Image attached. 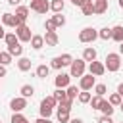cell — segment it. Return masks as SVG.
Segmentation results:
<instances>
[{
  "mask_svg": "<svg viewBox=\"0 0 123 123\" xmlns=\"http://www.w3.org/2000/svg\"><path fill=\"white\" fill-rule=\"evenodd\" d=\"M6 37V31H4V25H0V38Z\"/></svg>",
  "mask_w": 123,
  "mask_h": 123,
  "instance_id": "7dc6e473",
  "label": "cell"
},
{
  "mask_svg": "<svg viewBox=\"0 0 123 123\" xmlns=\"http://www.w3.org/2000/svg\"><path fill=\"white\" fill-rule=\"evenodd\" d=\"M119 8H123V0H119Z\"/></svg>",
  "mask_w": 123,
  "mask_h": 123,
  "instance_id": "f907efd6",
  "label": "cell"
},
{
  "mask_svg": "<svg viewBox=\"0 0 123 123\" xmlns=\"http://www.w3.org/2000/svg\"><path fill=\"white\" fill-rule=\"evenodd\" d=\"M52 19H54V23H56V27H63V25H65V17H63L62 13H56V15L52 17Z\"/></svg>",
  "mask_w": 123,
  "mask_h": 123,
  "instance_id": "e575fe53",
  "label": "cell"
},
{
  "mask_svg": "<svg viewBox=\"0 0 123 123\" xmlns=\"http://www.w3.org/2000/svg\"><path fill=\"white\" fill-rule=\"evenodd\" d=\"M65 92H67V98H71V100H75V98L79 96V90H77V86H73V85H69Z\"/></svg>",
  "mask_w": 123,
  "mask_h": 123,
  "instance_id": "d6a6232c",
  "label": "cell"
},
{
  "mask_svg": "<svg viewBox=\"0 0 123 123\" xmlns=\"http://www.w3.org/2000/svg\"><path fill=\"white\" fill-rule=\"evenodd\" d=\"M96 38H98V31L92 29V27H85V29H81V33H79V40L85 42V44L94 42Z\"/></svg>",
  "mask_w": 123,
  "mask_h": 123,
  "instance_id": "7a4b0ae2",
  "label": "cell"
},
{
  "mask_svg": "<svg viewBox=\"0 0 123 123\" xmlns=\"http://www.w3.org/2000/svg\"><path fill=\"white\" fill-rule=\"evenodd\" d=\"M44 44H46V42H44V37H42V35H33V38H31V46H33L35 50H40Z\"/></svg>",
  "mask_w": 123,
  "mask_h": 123,
  "instance_id": "4fadbf2b",
  "label": "cell"
},
{
  "mask_svg": "<svg viewBox=\"0 0 123 123\" xmlns=\"http://www.w3.org/2000/svg\"><path fill=\"white\" fill-rule=\"evenodd\" d=\"M111 106H121V102H123V96L119 94V92H113L111 96H110V100H108Z\"/></svg>",
  "mask_w": 123,
  "mask_h": 123,
  "instance_id": "4dcf8cb0",
  "label": "cell"
},
{
  "mask_svg": "<svg viewBox=\"0 0 123 123\" xmlns=\"http://www.w3.org/2000/svg\"><path fill=\"white\" fill-rule=\"evenodd\" d=\"M69 110H62V108H58V121L60 123H69Z\"/></svg>",
  "mask_w": 123,
  "mask_h": 123,
  "instance_id": "44dd1931",
  "label": "cell"
},
{
  "mask_svg": "<svg viewBox=\"0 0 123 123\" xmlns=\"http://www.w3.org/2000/svg\"><path fill=\"white\" fill-rule=\"evenodd\" d=\"M48 73H50V67H48V65H44V63H42V65H38V67H37V77H38V79H46V77H48Z\"/></svg>",
  "mask_w": 123,
  "mask_h": 123,
  "instance_id": "7402d4cb",
  "label": "cell"
},
{
  "mask_svg": "<svg viewBox=\"0 0 123 123\" xmlns=\"http://www.w3.org/2000/svg\"><path fill=\"white\" fill-rule=\"evenodd\" d=\"M4 40H6V44H8V46H13V44H17V42H19V38H17V35H15V33H6Z\"/></svg>",
  "mask_w": 123,
  "mask_h": 123,
  "instance_id": "d4e9b609",
  "label": "cell"
},
{
  "mask_svg": "<svg viewBox=\"0 0 123 123\" xmlns=\"http://www.w3.org/2000/svg\"><path fill=\"white\" fill-rule=\"evenodd\" d=\"M44 27H46V31H56V23H54V19H46Z\"/></svg>",
  "mask_w": 123,
  "mask_h": 123,
  "instance_id": "ab89813d",
  "label": "cell"
},
{
  "mask_svg": "<svg viewBox=\"0 0 123 123\" xmlns=\"http://www.w3.org/2000/svg\"><path fill=\"white\" fill-rule=\"evenodd\" d=\"M50 67H54V69H62L63 67V63H62V60H60V56H56L54 60H52V65Z\"/></svg>",
  "mask_w": 123,
  "mask_h": 123,
  "instance_id": "f35d334b",
  "label": "cell"
},
{
  "mask_svg": "<svg viewBox=\"0 0 123 123\" xmlns=\"http://www.w3.org/2000/svg\"><path fill=\"white\" fill-rule=\"evenodd\" d=\"M60 60H62L63 67H65V65H71V63H73V56H71V54H62V56H60Z\"/></svg>",
  "mask_w": 123,
  "mask_h": 123,
  "instance_id": "d590c367",
  "label": "cell"
},
{
  "mask_svg": "<svg viewBox=\"0 0 123 123\" xmlns=\"http://www.w3.org/2000/svg\"><path fill=\"white\" fill-rule=\"evenodd\" d=\"M12 123H27V117L21 113V111H15L12 115Z\"/></svg>",
  "mask_w": 123,
  "mask_h": 123,
  "instance_id": "1f68e13d",
  "label": "cell"
},
{
  "mask_svg": "<svg viewBox=\"0 0 123 123\" xmlns=\"http://www.w3.org/2000/svg\"><path fill=\"white\" fill-rule=\"evenodd\" d=\"M52 96H54V98H56V100H58V104H60V102H63V100H65V98H67V92H65V90H63V88H56V90H54V94H52Z\"/></svg>",
  "mask_w": 123,
  "mask_h": 123,
  "instance_id": "f1b7e54d",
  "label": "cell"
},
{
  "mask_svg": "<svg viewBox=\"0 0 123 123\" xmlns=\"http://www.w3.org/2000/svg\"><path fill=\"white\" fill-rule=\"evenodd\" d=\"M15 35H17V38L21 42H31V38H33V33H31V29L25 23L19 25V27H15Z\"/></svg>",
  "mask_w": 123,
  "mask_h": 123,
  "instance_id": "8992f818",
  "label": "cell"
},
{
  "mask_svg": "<svg viewBox=\"0 0 123 123\" xmlns=\"http://www.w3.org/2000/svg\"><path fill=\"white\" fill-rule=\"evenodd\" d=\"M111 40H115V42H121L123 40V27L121 25H115L111 29Z\"/></svg>",
  "mask_w": 123,
  "mask_h": 123,
  "instance_id": "2e32d148",
  "label": "cell"
},
{
  "mask_svg": "<svg viewBox=\"0 0 123 123\" xmlns=\"http://www.w3.org/2000/svg\"><path fill=\"white\" fill-rule=\"evenodd\" d=\"M102 102H104V96H98V94H96V96H92V98H90V102H88V104H90V108H92V110H100Z\"/></svg>",
  "mask_w": 123,
  "mask_h": 123,
  "instance_id": "603a6c76",
  "label": "cell"
},
{
  "mask_svg": "<svg viewBox=\"0 0 123 123\" xmlns=\"http://www.w3.org/2000/svg\"><path fill=\"white\" fill-rule=\"evenodd\" d=\"M35 123H52V121H50V117H38Z\"/></svg>",
  "mask_w": 123,
  "mask_h": 123,
  "instance_id": "7bdbcfd3",
  "label": "cell"
},
{
  "mask_svg": "<svg viewBox=\"0 0 123 123\" xmlns=\"http://www.w3.org/2000/svg\"><path fill=\"white\" fill-rule=\"evenodd\" d=\"M31 12H37V13H46L50 10V2L48 0H31V6H29Z\"/></svg>",
  "mask_w": 123,
  "mask_h": 123,
  "instance_id": "5b68a950",
  "label": "cell"
},
{
  "mask_svg": "<svg viewBox=\"0 0 123 123\" xmlns=\"http://www.w3.org/2000/svg\"><path fill=\"white\" fill-rule=\"evenodd\" d=\"M106 90H108V88H106V85H94V92H96L98 96H104V94H106Z\"/></svg>",
  "mask_w": 123,
  "mask_h": 123,
  "instance_id": "74e56055",
  "label": "cell"
},
{
  "mask_svg": "<svg viewBox=\"0 0 123 123\" xmlns=\"http://www.w3.org/2000/svg\"><path fill=\"white\" fill-rule=\"evenodd\" d=\"M71 104H73V100H71V98H65L63 102L58 104V108H62V110H69V111H71Z\"/></svg>",
  "mask_w": 123,
  "mask_h": 123,
  "instance_id": "8d00e7d4",
  "label": "cell"
},
{
  "mask_svg": "<svg viewBox=\"0 0 123 123\" xmlns=\"http://www.w3.org/2000/svg\"><path fill=\"white\" fill-rule=\"evenodd\" d=\"M86 2H90V0H71V4H73V6H79V8H83Z\"/></svg>",
  "mask_w": 123,
  "mask_h": 123,
  "instance_id": "b9f144b4",
  "label": "cell"
},
{
  "mask_svg": "<svg viewBox=\"0 0 123 123\" xmlns=\"http://www.w3.org/2000/svg\"><path fill=\"white\" fill-rule=\"evenodd\" d=\"M108 10V0H94V13H106Z\"/></svg>",
  "mask_w": 123,
  "mask_h": 123,
  "instance_id": "5bb4252c",
  "label": "cell"
},
{
  "mask_svg": "<svg viewBox=\"0 0 123 123\" xmlns=\"http://www.w3.org/2000/svg\"><path fill=\"white\" fill-rule=\"evenodd\" d=\"M119 108H121V111H123V102H121V106H119Z\"/></svg>",
  "mask_w": 123,
  "mask_h": 123,
  "instance_id": "816d5d0a",
  "label": "cell"
},
{
  "mask_svg": "<svg viewBox=\"0 0 123 123\" xmlns=\"http://www.w3.org/2000/svg\"><path fill=\"white\" fill-rule=\"evenodd\" d=\"M69 81H71V75L69 73H60L54 79V85H56V88H67L69 86Z\"/></svg>",
  "mask_w": 123,
  "mask_h": 123,
  "instance_id": "9c48e42d",
  "label": "cell"
},
{
  "mask_svg": "<svg viewBox=\"0 0 123 123\" xmlns=\"http://www.w3.org/2000/svg\"><path fill=\"white\" fill-rule=\"evenodd\" d=\"M63 6H65L63 0H52V2H50V10H52L54 13H62V12H63Z\"/></svg>",
  "mask_w": 123,
  "mask_h": 123,
  "instance_id": "ac0fdd59",
  "label": "cell"
},
{
  "mask_svg": "<svg viewBox=\"0 0 123 123\" xmlns=\"http://www.w3.org/2000/svg\"><path fill=\"white\" fill-rule=\"evenodd\" d=\"M119 54H123V40L119 42Z\"/></svg>",
  "mask_w": 123,
  "mask_h": 123,
  "instance_id": "681fc988",
  "label": "cell"
},
{
  "mask_svg": "<svg viewBox=\"0 0 123 123\" xmlns=\"http://www.w3.org/2000/svg\"><path fill=\"white\" fill-rule=\"evenodd\" d=\"M106 69L108 71H111V73H115V71H119V67H121V56L119 54H115V52H111V54H108L106 56Z\"/></svg>",
  "mask_w": 123,
  "mask_h": 123,
  "instance_id": "6da1fadb",
  "label": "cell"
},
{
  "mask_svg": "<svg viewBox=\"0 0 123 123\" xmlns=\"http://www.w3.org/2000/svg\"><path fill=\"white\" fill-rule=\"evenodd\" d=\"M77 98H79V102H81V104H88V102H90V98H92V94H90L88 90H81Z\"/></svg>",
  "mask_w": 123,
  "mask_h": 123,
  "instance_id": "f546056e",
  "label": "cell"
},
{
  "mask_svg": "<svg viewBox=\"0 0 123 123\" xmlns=\"http://www.w3.org/2000/svg\"><path fill=\"white\" fill-rule=\"evenodd\" d=\"M0 63H2V65L12 63V54H10V52H0Z\"/></svg>",
  "mask_w": 123,
  "mask_h": 123,
  "instance_id": "836d02e7",
  "label": "cell"
},
{
  "mask_svg": "<svg viewBox=\"0 0 123 123\" xmlns=\"http://www.w3.org/2000/svg\"><path fill=\"white\" fill-rule=\"evenodd\" d=\"M19 2H21V0H8L10 6H19Z\"/></svg>",
  "mask_w": 123,
  "mask_h": 123,
  "instance_id": "f6af8a7d",
  "label": "cell"
},
{
  "mask_svg": "<svg viewBox=\"0 0 123 123\" xmlns=\"http://www.w3.org/2000/svg\"><path fill=\"white\" fill-rule=\"evenodd\" d=\"M117 92H119V94H121V96H123V83H121V85H119V86H117Z\"/></svg>",
  "mask_w": 123,
  "mask_h": 123,
  "instance_id": "c3c4849f",
  "label": "cell"
},
{
  "mask_svg": "<svg viewBox=\"0 0 123 123\" xmlns=\"http://www.w3.org/2000/svg\"><path fill=\"white\" fill-rule=\"evenodd\" d=\"M69 67H71V69H69V75H71V77H83L86 63H85V60H73V63H71Z\"/></svg>",
  "mask_w": 123,
  "mask_h": 123,
  "instance_id": "277c9868",
  "label": "cell"
},
{
  "mask_svg": "<svg viewBox=\"0 0 123 123\" xmlns=\"http://www.w3.org/2000/svg\"><path fill=\"white\" fill-rule=\"evenodd\" d=\"M94 79H96V77H94L92 73L83 75V77H81V81H79V88H81V90H90V88L94 86Z\"/></svg>",
  "mask_w": 123,
  "mask_h": 123,
  "instance_id": "52a82bcc",
  "label": "cell"
},
{
  "mask_svg": "<svg viewBox=\"0 0 123 123\" xmlns=\"http://www.w3.org/2000/svg\"><path fill=\"white\" fill-rule=\"evenodd\" d=\"M83 60H85V62H94V60H96V50H94L92 46L85 48V50H83Z\"/></svg>",
  "mask_w": 123,
  "mask_h": 123,
  "instance_id": "9a60e30c",
  "label": "cell"
},
{
  "mask_svg": "<svg viewBox=\"0 0 123 123\" xmlns=\"http://www.w3.org/2000/svg\"><path fill=\"white\" fill-rule=\"evenodd\" d=\"M98 38H102V40H110V38H111V29H110V27L100 29V31H98Z\"/></svg>",
  "mask_w": 123,
  "mask_h": 123,
  "instance_id": "4316f807",
  "label": "cell"
},
{
  "mask_svg": "<svg viewBox=\"0 0 123 123\" xmlns=\"http://www.w3.org/2000/svg\"><path fill=\"white\" fill-rule=\"evenodd\" d=\"M29 12H31V10H29L27 6H17V8H15V15H17V17H19L23 23L27 21V17H29Z\"/></svg>",
  "mask_w": 123,
  "mask_h": 123,
  "instance_id": "7c38bea8",
  "label": "cell"
},
{
  "mask_svg": "<svg viewBox=\"0 0 123 123\" xmlns=\"http://www.w3.org/2000/svg\"><path fill=\"white\" fill-rule=\"evenodd\" d=\"M2 25H4V27H13V29H15V27L23 25V21H21L15 13H8V12H6V13H2Z\"/></svg>",
  "mask_w": 123,
  "mask_h": 123,
  "instance_id": "3957f363",
  "label": "cell"
},
{
  "mask_svg": "<svg viewBox=\"0 0 123 123\" xmlns=\"http://www.w3.org/2000/svg\"><path fill=\"white\" fill-rule=\"evenodd\" d=\"M27 123H29V121H27Z\"/></svg>",
  "mask_w": 123,
  "mask_h": 123,
  "instance_id": "f5cc1de1",
  "label": "cell"
},
{
  "mask_svg": "<svg viewBox=\"0 0 123 123\" xmlns=\"http://www.w3.org/2000/svg\"><path fill=\"white\" fill-rule=\"evenodd\" d=\"M100 111H102V115H111V113H113V106H111L108 100H104L102 106H100Z\"/></svg>",
  "mask_w": 123,
  "mask_h": 123,
  "instance_id": "cb8c5ba5",
  "label": "cell"
},
{
  "mask_svg": "<svg viewBox=\"0 0 123 123\" xmlns=\"http://www.w3.org/2000/svg\"><path fill=\"white\" fill-rule=\"evenodd\" d=\"M88 71H90L94 77H100V75H104V73H106V65L94 60V62H90V63H88Z\"/></svg>",
  "mask_w": 123,
  "mask_h": 123,
  "instance_id": "ba28073f",
  "label": "cell"
},
{
  "mask_svg": "<svg viewBox=\"0 0 123 123\" xmlns=\"http://www.w3.org/2000/svg\"><path fill=\"white\" fill-rule=\"evenodd\" d=\"M17 67H19V71H29L31 69V60L29 58H19L17 60Z\"/></svg>",
  "mask_w": 123,
  "mask_h": 123,
  "instance_id": "d6986e66",
  "label": "cell"
},
{
  "mask_svg": "<svg viewBox=\"0 0 123 123\" xmlns=\"http://www.w3.org/2000/svg\"><path fill=\"white\" fill-rule=\"evenodd\" d=\"M8 52H10L12 56H21V54H23V46L17 42V44H13V46H8Z\"/></svg>",
  "mask_w": 123,
  "mask_h": 123,
  "instance_id": "83f0119b",
  "label": "cell"
},
{
  "mask_svg": "<svg viewBox=\"0 0 123 123\" xmlns=\"http://www.w3.org/2000/svg\"><path fill=\"white\" fill-rule=\"evenodd\" d=\"M98 123H113V119H111V115H102L98 119Z\"/></svg>",
  "mask_w": 123,
  "mask_h": 123,
  "instance_id": "60d3db41",
  "label": "cell"
},
{
  "mask_svg": "<svg viewBox=\"0 0 123 123\" xmlns=\"http://www.w3.org/2000/svg\"><path fill=\"white\" fill-rule=\"evenodd\" d=\"M38 111H40V117H50L52 115V111H54V108H50L44 100L40 102V108H38Z\"/></svg>",
  "mask_w": 123,
  "mask_h": 123,
  "instance_id": "e0dca14e",
  "label": "cell"
},
{
  "mask_svg": "<svg viewBox=\"0 0 123 123\" xmlns=\"http://www.w3.org/2000/svg\"><path fill=\"white\" fill-rule=\"evenodd\" d=\"M10 108L13 110V113H15V111H23V110L27 108V98H23V96L13 98V100L10 102Z\"/></svg>",
  "mask_w": 123,
  "mask_h": 123,
  "instance_id": "30bf717a",
  "label": "cell"
},
{
  "mask_svg": "<svg viewBox=\"0 0 123 123\" xmlns=\"http://www.w3.org/2000/svg\"><path fill=\"white\" fill-rule=\"evenodd\" d=\"M81 10H83V15H92V13H94V0L86 2V4H85Z\"/></svg>",
  "mask_w": 123,
  "mask_h": 123,
  "instance_id": "484cf974",
  "label": "cell"
},
{
  "mask_svg": "<svg viewBox=\"0 0 123 123\" xmlns=\"http://www.w3.org/2000/svg\"><path fill=\"white\" fill-rule=\"evenodd\" d=\"M19 92H21V96H23V98H31V96L35 94V86H33V85H23Z\"/></svg>",
  "mask_w": 123,
  "mask_h": 123,
  "instance_id": "ffe728a7",
  "label": "cell"
},
{
  "mask_svg": "<svg viewBox=\"0 0 123 123\" xmlns=\"http://www.w3.org/2000/svg\"><path fill=\"white\" fill-rule=\"evenodd\" d=\"M69 123H83V119H79V117H73V119H69Z\"/></svg>",
  "mask_w": 123,
  "mask_h": 123,
  "instance_id": "bcb514c9",
  "label": "cell"
},
{
  "mask_svg": "<svg viewBox=\"0 0 123 123\" xmlns=\"http://www.w3.org/2000/svg\"><path fill=\"white\" fill-rule=\"evenodd\" d=\"M44 42H46V46H56V44L60 42L58 33H56V31H46V35H44Z\"/></svg>",
  "mask_w": 123,
  "mask_h": 123,
  "instance_id": "8fae6325",
  "label": "cell"
},
{
  "mask_svg": "<svg viewBox=\"0 0 123 123\" xmlns=\"http://www.w3.org/2000/svg\"><path fill=\"white\" fill-rule=\"evenodd\" d=\"M6 73H8V71H6V65L0 63V77H6Z\"/></svg>",
  "mask_w": 123,
  "mask_h": 123,
  "instance_id": "ee69618b",
  "label": "cell"
}]
</instances>
